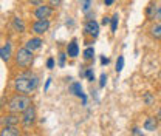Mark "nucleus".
<instances>
[{"mask_svg": "<svg viewBox=\"0 0 161 136\" xmlns=\"http://www.w3.org/2000/svg\"><path fill=\"white\" fill-rule=\"evenodd\" d=\"M105 84H107V74L105 73H102L99 78V88H104L105 87Z\"/></svg>", "mask_w": 161, "mask_h": 136, "instance_id": "24", "label": "nucleus"}, {"mask_svg": "<svg viewBox=\"0 0 161 136\" xmlns=\"http://www.w3.org/2000/svg\"><path fill=\"white\" fill-rule=\"evenodd\" d=\"M70 91H71L75 96L82 97V104H84V105L87 104V96L82 93V87H80L79 82H75V84H71V85H70Z\"/></svg>", "mask_w": 161, "mask_h": 136, "instance_id": "11", "label": "nucleus"}, {"mask_svg": "<svg viewBox=\"0 0 161 136\" xmlns=\"http://www.w3.org/2000/svg\"><path fill=\"white\" fill-rule=\"evenodd\" d=\"M37 85H39V78H37V74H34L31 71L22 73L14 80V90L22 95H31L37 88Z\"/></svg>", "mask_w": 161, "mask_h": 136, "instance_id": "1", "label": "nucleus"}, {"mask_svg": "<svg viewBox=\"0 0 161 136\" xmlns=\"http://www.w3.org/2000/svg\"><path fill=\"white\" fill-rule=\"evenodd\" d=\"M11 42H6V45H3V46H0V59L3 60V62H8L9 59H11Z\"/></svg>", "mask_w": 161, "mask_h": 136, "instance_id": "14", "label": "nucleus"}, {"mask_svg": "<svg viewBox=\"0 0 161 136\" xmlns=\"http://www.w3.org/2000/svg\"><path fill=\"white\" fill-rule=\"evenodd\" d=\"M36 117H37V112L33 105H30L23 113H22V117H20V124L25 127V128H30L34 122H36Z\"/></svg>", "mask_w": 161, "mask_h": 136, "instance_id": "4", "label": "nucleus"}, {"mask_svg": "<svg viewBox=\"0 0 161 136\" xmlns=\"http://www.w3.org/2000/svg\"><path fill=\"white\" fill-rule=\"evenodd\" d=\"M110 22H112V19H110V17H107V16H104V17H102V20H101V25H104V26H107V25H110Z\"/></svg>", "mask_w": 161, "mask_h": 136, "instance_id": "26", "label": "nucleus"}, {"mask_svg": "<svg viewBox=\"0 0 161 136\" xmlns=\"http://www.w3.org/2000/svg\"><path fill=\"white\" fill-rule=\"evenodd\" d=\"M47 68H50V70L54 68V59L53 57H50L48 60H47Z\"/></svg>", "mask_w": 161, "mask_h": 136, "instance_id": "28", "label": "nucleus"}, {"mask_svg": "<svg viewBox=\"0 0 161 136\" xmlns=\"http://www.w3.org/2000/svg\"><path fill=\"white\" fill-rule=\"evenodd\" d=\"M67 53H59V57H58V62H59V67H64L65 65V59H67Z\"/></svg>", "mask_w": 161, "mask_h": 136, "instance_id": "23", "label": "nucleus"}, {"mask_svg": "<svg viewBox=\"0 0 161 136\" xmlns=\"http://www.w3.org/2000/svg\"><path fill=\"white\" fill-rule=\"evenodd\" d=\"M155 20H157V22H161V5L157 8V13H155Z\"/></svg>", "mask_w": 161, "mask_h": 136, "instance_id": "27", "label": "nucleus"}, {"mask_svg": "<svg viewBox=\"0 0 161 136\" xmlns=\"http://www.w3.org/2000/svg\"><path fill=\"white\" fill-rule=\"evenodd\" d=\"M149 34H150V37H152V39L161 40V22H158V23H155V25H152V26H150Z\"/></svg>", "mask_w": 161, "mask_h": 136, "instance_id": "15", "label": "nucleus"}, {"mask_svg": "<svg viewBox=\"0 0 161 136\" xmlns=\"http://www.w3.org/2000/svg\"><path fill=\"white\" fill-rule=\"evenodd\" d=\"M33 51L31 50H28L26 46H23V48H19L17 51H16V56H14V60H16V65L17 67H22V68H26V67H30L31 63H33Z\"/></svg>", "mask_w": 161, "mask_h": 136, "instance_id": "3", "label": "nucleus"}, {"mask_svg": "<svg viewBox=\"0 0 161 136\" xmlns=\"http://www.w3.org/2000/svg\"><path fill=\"white\" fill-rule=\"evenodd\" d=\"M104 3H105L107 6H112V5L115 3V0H104Z\"/></svg>", "mask_w": 161, "mask_h": 136, "instance_id": "34", "label": "nucleus"}, {"mask_svg": "<svg viewBox=\"0 0 161 136\" xmlns=\"http://www.w3.org/2000/svg\"><path fill=\"white\" fill-rule=\"evenodd\" d=\"M67 54H68V57H71V59L79 56V45H78V40L76 39H73L67 45Z\"/></svg>", "mask_w": 161, "mask_h": 136, "instance_id": "9", "label": "nucleus"}, {"mask_svg": "<svg viewBox=\"0 0 161 136\" xmlns=\"http://www.w3.org/2000/svg\"><path fill=\"white\" fill-rule=\"evenodd\" d=\"M158 128V117L155 116H147L146 117V121H144V130H147V132H155Z\"/></svg>", "mask_w": 161, "mask_h": 136, "instance_id": "10", "label": "nucleus"}, {"mask_svg": "<svg viewBox=\"0 0 161 136\" xmlns=\"http://www.w3.org/2000/svg\"><path fill=\"white\" fill-rule=\"evenodd\" d=\"M13 28L17 33H25V22L20 19V17H14L13 19Z\"/></svg>", "mask_w": 161, "mask_h": 136, "instance_id": "16", "label": "nucleus"}, {"mask_svg": "<svg viewBox=\"0 0 161 136\" xmlns=\"http://www.w3.org/2000/svg\"><path fill=\"white\" fill-rule=\"evenodd\" d=\"M53 6L51 5H45V3H40V5H36V9L33 13V16L37 19H48L51 14H53Z\"/></svg>", "mask_w": 161, "mask_h": 136, "instance_id": "5", "label": "nucleus"}, {"mask_svg": "<svg viewBox=\"0 0 161 136\" xmlns=\"http://www.w3.org/2000/svg\"><path fill=\"white\" fill-rule=\"evenodd\" d=\"M20 130L17 128V125H5L0 132V136H19Z\"/></svg>", "mask_w": 161, "mask_h": 136, "instance_id": "13", "label": "nucleus"}, {"mask_svg": "<svg viewBox=\"0 0 161 136\" xmlns=\"http://www.w3.org/2000/svg\"><path fill=\"white\" fill-rule=\"evenodd\" d=\"M48 2H50V5H51L53 8H58V6L60 5V2H62V0H48Z\"/></svg>", "mask_w": 161, "mask_h": 136, "instance_id": "29", "label": "nucleus"}, {"mask_svg": "<svg viewBox=\"0 0 161 136\" xmlns=\"http://www.w3.org/2000/svg\"><path fill=\"white\" fill-rule=\"evenodd\" d=\"M155 13H157V9H155L153 3H150V5L146 8V17L150 20H155Z\"/></svg>", "mask_w": 161, "mask_h": 136, "instance_id": "18", "label": "nucleus"}, {"mask_svg": "<svg viewBox=\"0 0 161 136\" xmlns=\"http://www.w3.org/2000/svg\"><path fill=\"white\" fill-rule=\"evenodd\" d=\"M142 102L150 107V105L155 104V96H153L152 93H144V95H142Z\"/></svg>", "mask_w": 161, "mask_h": 136, "instance_id": "19", "label": "nucleus"}, {"mask_svg": "<svg viewBox=\"0 0 161 136\" xmlns=\"http://www.w3.org/2000/svg\"><path fill=\"white\" fill-rule=\"evenodd\" d=\"M85 78L88 79L90 82H93V80H95V73H93V68H87V70H85Z\"/></svg>", "mask_w": 161, "mask_h": 136, "instance_id": "22", "label": "nucleus"}, {"mask_svg": "<svg viewBox=\"0 0 161 136\" xmlns=\"http://www.w3.org/2000/svg\"><path fill=\"white\" fill-rule=\"evenodd\" d=\"M92 2H93V0H84V6H82V11H84V13H88V9H90V6H92Z\"/></svg>", "mask_w": 161, "mask_h": 136, "instance_id": "25", "label": "nucleus"}, {"mask_svg": "<svg viewBox=\"0 0 161 136\" xmlns=\"http://www.w3.org/2000/svg\"><path fill=\"white\" fill-rule=\"evenodd\" d=\"M50 20L48 19H37L34 23H33V26H31V30H33V33L36 34V36H42V34H45L48 30H50Z\"/></svg>", "mask_w": 161, "mask_h": 136, "instance_id": "6", "label": "nucleus"}, {"mask_svg": "<svg viewBox=\"0 0 161 136\" xmlns=\"http://www.w3.org/2000/svg\"><path fill=\"white\" fill-rule=\"evenodd\" d=\"M42 43H43V40L40 39L39 36H36V37H31V39L28 40V42L25 43V46H26L28 50H31V51H36V50H40Z\"/></svg>", "mask_w": 161, "mask_h": 136, "instance_id": "12", "label": "nucleus"}, {"mask_svg": "<svg viewBox=\"0 0 161 136\" xmlns=\"http://www.w3.org/2000/svg\"><path fill=\"white\" fill-rule=\"evenodd\" d=\"M132 133H133V135H136V136H142V132H141L138 127H135V128L132 130Z\"/></svg>", "mask_w": 161, "mask_h": 136, "instance_id": "31", "label": "nucleus"}, {"mask_svg": "<svg viewBox=\"0 0 161 136\" xmlns=\"http://www.w3.org/2000/svg\"><path fill=\"white\" fill-rule=\"evenodd\" d=\"M50 85H51V79H47V82H45V91L50 88Z\"/></svg>", "mask_w": 161, "mask_h": 136, "instance_id": "33", "label": "nucleus"}, {"mask_svg": "<svg viewBox=\"0 0 161 136\" xmlns=\"http://www.w3.org/2000/svg\"><path fill=\"white\" fill-rule=\"evenodd\" d=\"M20 122V117L17 113H11L9 112V115H5V116L0 117V125L2 127H5V125H17Z\"/></svg>", "mask_w": 161, "mask_h": 136, "instance_id": "8", "label": "nucleus"}, {"mask_svg": "<svg viewBox=\"0 0 161 136\" xmlns=\"http://www.w3.org/2000/svg\"><path fill=\"white\" fill-rule=\"evenodd\" d=\"M84 33L90 37H98L99 36V23L96 22L95 19H88L84 25Z\"/></svg>", "mask_w": 161, "mask_h": 136, "instance_id": "7", "label": "nucleus"}, {"mask_svg": "<svg viewBox=\"0 0 161 136\" xmlns=\"http://www.w3.org/2000/svg\"><path fill=\"white\" fill-rule=\"evenodd\" d=\"M118 25H119V16H118V13H116V14H113V17H112V22H110V28H112V33H116V30H118Z\"/></svg>", "mask_w": 161, "mask_h": 136, "instance_id": "20", "label": "nucleus"}, {"mask_svg": "<svg viewBox=\"0 0 161 136\" xmlns=\"http://www.w3.org/2000/svg\"><path fill=\"white\" fill-rule=\"evenodd\" d=\"M108 62H110V59H108V57L101 56V63H102V65H108Z\"/></svg>", "mask_w": 161, "mask_h": 136, "instance_id": "30", "label": "nucleus"}, {"mask_svg": "<svg viewBox=\"0 0 161 136\" xmlns=\"http://www.w3.org/2000/svg\"><path fill=\"white\" fill-rule=\"evenodd\" d=\"M30 105H33V101H31V97L28 96V95H16V96H13L9 99V102H8V112H11V113H17V115H22Z\"/></svg>", "mask_w": 161, "mask_h": 136, "instance_id": "2", "label": "nucleus"}, {"mask_svg": "<svg viewBox=\"0 0 161 136\" xmlns=\"http://www.w3.org/2000/svg\"><path fill=\"white\" fill-rule=\"evenodd\" d=\"M157 117H158V121H161V107H160V110H158V115H157Z\"/></svg>", "mask_w": 161, "mask_h": 136, "instance_id": "35", "label": "nucleus"}, {"mask_svg": "<svg viewBox=\"0 0 161 136\" xmlns=\"http://www.w3.org/2000/svg\"><path fill=\"white\" fill-rule=\"evenodd\" d=\"M28 2H30L31 5H40V3H42L43 0H28Z\"/></svg>", "mask_w": 161, "mask_h": 136, "instance_id": "32", "label": "nucleus"}, {"mask_svg": "<svg viewBox=\"0 0 161 136\" xmlns=\"http://www.w3.org/2000/svg\"><path fill=\"white\" fill-rule=\"evenodd\" d=\"M122 68H124V56H118L116 59V73H121L122 71Z\"/></svg>", "mask_w": 161, "mask_h": 136, "instance_id": "21", "label": "nucleus"}, {"mask_svg": "<svg viewBox=\"0 0 161 136\" xmlns=\"http://www.w3.org/2000/svg\"><path fill=\"white\" fill-rule=\"evenodd\" d=\"M82 56H84L85 60H92V59L95 57V48H93V46H87V48L84 50Z\"/></svg>", "mask_w": 161, "mask_h": 136, "instance_id": "17", "label": "nucleus"}]
</instances>
